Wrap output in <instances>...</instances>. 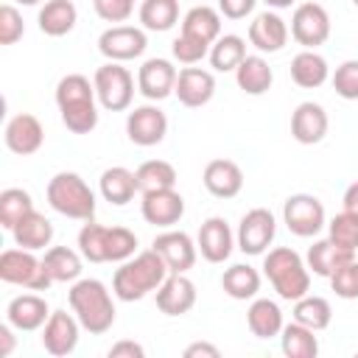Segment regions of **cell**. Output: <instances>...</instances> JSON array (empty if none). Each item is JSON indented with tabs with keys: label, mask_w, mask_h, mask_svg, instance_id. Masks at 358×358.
Wrapping results in <instances>:
<instances>
[{
	"label": "cell",
	"mask_w": 358,
	"mask_h": 358,
	"mask_svg": "<svg viewBox=\"0 0 358 358\" xmlns=\"http://www.w3.org/2000/svg\"><path fill=\"white\" fill-rule=\"evenodd\" d=\"M168 274L171 271H168L162 255L157 249H145L120 263V268L112 277V291L120 302H137V299L148 296L151 291H157Z\"/></svg>",
	"instance_id": "1"
},
{
	"label": "cell",
	"mask_w": 358,
	"mask_h": 358,
	"mask_svg": "<svg viewBox=\"0 0 358 358\" xmlns=\"http://www.w3.org/2000/svg\"><path fill=\"white\" fill-rule=\"evenodd\" d=\"M95 84L81 76L70 73L59 78L56 84V106L62 115V123L73 134H90L98 126V106H95Z\"/></svg>",
	"instance_id": "2"
},
{
	"label": "cell",
	"mask_w": 358,
	"mask_h": 358,
	"mask_svg": "<svg viewBox=\"0 0 358 358\" xmlns=\"http://www.w3.org/2000/svg\"><path fill=\"white\" fill-rule=\"evenodd\" d=\"M67 299H70L76 319L81 322V327L87 333L101 336L115 324V302H112V296L101 280H92V277L76 280Z\"/></svg>",
	"instance_id": "3"
},
{
	"label": "cell",
	"mask_w": 358,
	"mask_h": 358,
	"mask_svg": "<svg viewBox=\"0 0 358 358\" xmlns=\"http://www.w3.org/2000/svg\"><path fill=\"white\" fill-rule=\"evenodd\" d=\"M263 274L268 277V282L274 285L280 299L296 302L299 296H305L310 291V268L288 246L268 249V255L263 257Z\"/></svg>",
	"instance_id": "4"
},
{
	"label": "cell",
	"mask_w": 358,
	"mask_h": 358,
	"mask_svg": "<svg viewBox=\"0 0 358 358\" xmlns=\"http://www.w3.org/2000/svg\"><path fill=\"white\" fill-rule=\"evenodd\" d=\"M48 204L64 215V218H76V221H92L95 215V193L92 187L73 171H62L48 182Z\"/></svg>",
	"instance_id": "5"
},
{
	"label": "cell",
	"mask_w": 358,
	"mask_h": 358,
	"mask_svg": "<svg viewBox=\"0 0 358 358\" xmlns=\"http://www.w3.org/2000/svg\"><path fill=\"white\" fill-rule=\"evenodd\" d=\"M0 280L8 285H22L28 291H48L53 285L42 260L31 249H6L0 255Z\"/></svg>",
	"instance_id": "6"
},
{
	"label": "cell",
	"mask_w": 358,
	"mask_h": 358,
	"mask_svg": "<svg viewBox=\"0 0 358 358\" xmlns=\"http://www.w3.org/2000/svg\"><path fill=\"white\" fill-rule=\"evenodd\" d=\"M98 103L109 112H123L131 106L134 98V76L120 62H106L92 76Z\"/></svg>",
	"instance_id": "7"
},
{
	"label": "cell",
	"mask_w": 358,
	"mask_h": 358,
	"mask_svg": "<svg viewBox=\"0 0 358 358\" xmlns=\"http://www.w3.org/2000/svg\"><path fill=\"white\" fill-rule=\"evenodd\" d=\"M282 221L296 238H313L327 224L324 204L310 193H294L282 204Z\"/></svg>",
	"instance_id": "8"
},
{
	"label": "cell",
	"mask_w": 358,
	"mask_h": 358,
	"mask_svg": "<svg viewBox=\"0 0 358 358\" xmlns=\"http://www.w3.org/2000/svg\"><path fill=\"white\" fill-rule=\"evenodd\" d=\"M291 36L305 48L316 50L330 36V14L319 3H299L291 17Z\"/></svg>",
	"instance_id": "9"
},
{
	"label": "cell",
	"mask_w": 358,
	"mask_h": 358,
	"mask_svg": "<svg viewBox=\"0 0 358 358\" xmlns=\"http://www.w3.org/2000/svg\"><path fill=\"white\" fill-rule=\"evenodd\" d=\"M277 235V221L271 215V210L266 207H255L249 210L241 224H238V235H235V243L243 255H263L271 241Z\"/></svg>",
	"instance_id": "10"
},
{
	"label": "cell",
	"mask_w": 358,
	"mask_h": 358,
	"mask_svg": "<svg viewBox=\"0 0 358 358\" xmlns=\"http://www.w3.org/2000/svg\"><path fill=\"white\" fill-rule=\"evenodd\" d=\"M145 48H148L145 31L134 28V25H112L98 36V50L109 62H131V59L143 56Z\"/></svg>",
	"instance_id": "11"
},
{
	"label": "cell",
	"mask_w": 358,
	"mask_h": 358,
	"mask_svg": "<svg viewBox=\"0 0 358 358\" xmlns=\"http://www.w3.org/2000/svg\"><path fill=\"white\" fill-rule=\"evenodd\" d=\"M126 134L134 145L140 148H151V145H159L168 134V117L159 106L154 103H145V106H137L129 112L126 117Z\"/></svg>",
	"instance_id": "12"
},
{
	"label": "cell",
	"mask_w": 358,
	"mask_h": 358,
	"mask_svg": "<svg viewBox=\"0 0 358 358\" xmlns=\"http://www.w3.org/2000/svg\"><path fill=\"white\" fill-rule=\"evenodd\" d=\"M151 249H157L168 266L171 274H187L193 266H196V252L199 246L193 243V238L182 229H168L162 235L154 238Z\"/></svg>",
	"instance_id": "13"
},
{
	"label": "cell",
	"mask_w": 358,
	"mask_h": 358,
	"mask_svg": "<svg viewBox=\"0 0 358 358\" xmlns=\"http://www.w3.org/2000/svg\"><path fill=\"white\" fill-rule=\"evenodd\" d=\"M78 330H81V322L76 319V313L50 310L48 322L42 324V347L56 358L70 355L78 347Z\"/></svg>",
	"instance_id": "14"
},
{
	"label": "cell",
	"mask_w": 358,
	"mask_h": 358,
	"mask_svg": "<svg viewBox=\"0 0 358 358\" xmlns=\"http://www.w3.org/2000/svg\"><path fill=\"white\" fill-rule=\"evenodd\" d=\"M140 213L148 224L154 227H173L179 224V218L185 215V199L176 187H165V190H151V193H143V201H140Z\"/></svg>",
	"instance_id": "15"
},
{
	"label": "cell",
	"mask_w": 358,
	"mask_h": 358,
	"mask_svg": "<svg viewBox=\"0 0 358 358\" xmlns=\"http://www.w3.org/2000/svg\"><path fill=\"white\" fill-rule=\"evenodd\" d=\"M3 140H6V148L20 154V157H28V154H36L45 143V129L39 123L36 115H28V112H20L14 115L8 123H6V131H3Z\"/></svg>",
	"instance_id": "16"
},
{
	"label": "cell",
	"mask_w": 358,
	"mask_h": 358,
	"mask_svg": "<svg viewBox=\"0 0 358 358\" xmlns=\"http://www.w3.org/2000/svg\"><path fill=\"white\" fill-rule=\"evenodd\" d=\"M176 67L168 59H145L137 70V90L148 101H162L176 90Z\"/></svg>",
	"instance_id": "17"
},
{
	"label": "cell",
	"mask_w": 358,
	"mask_h": 358,
	"mask_svg": "<svg viewBox=\"0 0 358 358\" xmlns=\"http://www.w3.org/2000/svg\"><path fill=\"white\" fill-rule=\"evenodd\" d=\"M173 95L179 98L182 106L199 109V106L213 101V95H215V76L210 70H201V67H185L176 76Z\"/></svg>",
	"instance_id": "18"
},
{
	"label": "cell",
	"mask_w": 358,
	"mask_h": 358,
	"mask_svg": "<svg viewBox=\"0 0 358 358\" xmlns=\"http://www.w3.org/2000/svg\"><path fill=\"white\" fill-rule=\"evenodd\" d=\"M196 246H199V252L207 263H224L232 255L235 235H232L229 224L221 215H213L201 224V229L196 235Z\"/></svg>",
	"instance_id": "19"
},
{
	"label": "cell",
	"mask_w": 358,
	"mask_h": 358,
	"mask_svg": "<svg viewBox=\"0 0 358 358\" xmlns=\"http://www.w3.org/2000/svg\"><path fill=\"white\" fill-rule=\"evenodd\" d=\"M201 182L207 187V193H213L215 199H235L243 190V171L238 162L232 159H210L204 165Z\"/></svg>",
	"instance_id": "20"
},
{
	"label": "cell",
	"mask_w": 358,
	"mask_h": 358,
	"mask_svg": "<svg viewBox=\"0 0 358 358\" xmlns=\"http://www.w3.org/2000/svg\"><path fill=\"white\" fill-rule=\"evenodd\" d=\"M327 126H330V120H327L324 106H319V103H313V101L299 103V106L294 109V115H291V134H294V140L302 143V145H316V143H322L324 134H327Z\"/></svg>",
	"instance_id": "21"
},
{
	"label": "cell",
	"mask_w": 358,
	"mask_h": 358,
	"mask_svg": "<svg viewBox=\"0 0 358 358\" xmlns=\"http://www.w3.org/2000/svg\"><path fill=\"white\" fill-rule=\"evenodd\" d=\"M50 316V308L45 302V296L39 294H20L8 302L6 308V319L14 330L20 333H31V330H39Z\"/></svg>",
	"instance_id": "22"
},
{
	"label": "cell",
	"mask_w": 358,
	"mask_h": 358,
	"mask_svg": "<svg viewBox=\"0 0 358 358\" xmlns=\"http://www.w3.org/2000/svg\"><path fill=\"white\" fill-rule=\"evenodd\" d=\"M196 305V285L185 274H168L157 288V308L165 316H182Z\"/></svg>",
	"instance_id": "23"
},
{
	"label": "cell",
	"mask_w": 358,
	"mask_h": 358,
	"mask_svg": "<svg viewBox=\"0 0 358 358\" xmlns=\"http://www.w3.org/2000/svg\"><path fill=\"white\" fill-rule=\"evenodd\" d=\"M249 42L260 50V53H277L285 48L288 42V25L280 14L274 11H263L252 20L249 25Z\"/></svg>",
	"instance_id": "24"
},
{
	"label": "cell",
	"mask_w": 358,
	"mask_h": 358,
	"mask_svg": "<svg viewBox=\"0 0 358 358\" xmlns=\"http://www.w3.org/2000/svg\"><path fill=\"white\" fill-rule=\"evenodd\" d=\"M350 260H355V252L338 246L333 238L316 241V243L308 249V255H305V263H308V268H310L316 277H330L336 268H341V266L350 263Z\"/></svg>",
	"instance_id": "25"
},
{
	"label": "cell",
	"mask_w": 358,
	"mask_h": 358,
	"mask_svg": "<svg viewBox=\"0 0 358 358\" xmlns=\"http://www.w3.org/2000/svg\"><path fill=\"white\" fill-rule=\"evenodd\" d=\"M246 324H249L252 336H257V338H274L285 327L280 305L274 299H266V296L252 299V305L246 310Z\"/></svg>",
	"instance_id": "26"
},
{
	"label": "cell",
	"mask_w": 358,
	"mask_h": 358,
	"mask_svg": "<svg viewBox=\"0 0 358 358\" xmlns=\"http://www.w3.org/2000/svg\"><path fill=\"white\" fill-rule=\"evenodd\" d=\"M291 78L296 87L302 90H316L330 78V67L327 59L316 50H302L291 59Z\"/></svg>",
	"instance_id": "27"
},
{
	"label": "cell",
	"mask_w": 358,
	"mask_h": 358,
	"mask_svg": "<svg viewBox=\"0 0 358 358\" xmlns=\"http://www.w3.org/2000/svg\"><path fill=\"white\" fill-rule=\"evenodd\" d=\"M98 187H101V196H103L109 204H115V207L129 204V201L134 199V193L140 190V187H137V176H134V171H129V168H123V165L106 168V171L101 173Z\"/></svg>",
	"instance_id": "28"
},
{
	"label": "cell",
	"mask_w": 358,
	"mask_h": 358,
	"mask_svg": "<svg viewBox=\"0 0 358 358\" xmlns=\"http://www.w3.org/2000/svg\"><path fill=\"white\" fill-rule=\"evenodd\" d=\"M76 20H78V11L73 0H45L36 22L45 36H64L76 28Z\"/></svg>",
	"instance_id": "29"
},
{
	"label": "cell",
	"mask_w": 358,
	"mask_h": 358,
	"mask_svg": "<svg viewBox=\"0 0 358 358\" xmlns=\"http://www.w3.org/2000/svg\"><path fill=\"white\" fill-rule=\"evenodd\" d=\"M11 235H14V243H17V246L36 252V249L50 246V241H53V224H50V218H45L42 213L31 210V213L11 229Z\"/></svg>",
	"instance_id": "30"
},
{
	"label": "cell",
	"mask_w": 358,
	"mask_h": 358,
	"mask_svg": "<svg viewBox=\"0 0 358 358\" xmlns=\"http://www.w3.org/2000/svg\"><path fill=\"white\" fill-rule=\"evenodd\" d=\"M182 34H190L207 45H213L221 36V11L210 8L207 3L193 6L185 17H182Z\"/></svg>",
	"instance_id": "31"
},
{
	"label": "cell",
	"mask_w": 358,
	"mask_h": 358,
	"mask_svg": "<svg viewBox=\"0 0 358 358\" xmlns=\"http://www.w3.org/2000/svg\"><path fill=\"white\" fill-rule=\"evenodd\" d=\"M235 81L246 95H263L271 90L274 73L263 56H246L235 70Z\"/></svg>",
	"instance_id": "32"
},
{
	"label": "cell",
	"mask_w": 358,
	"mask_h": 358,
	"mask_svg": "<svg viewBox=\"0 0 358 358\" xmlns=\"http://www.w3.org/2000/svg\"><path fill=\"white\" fill-rule=\"evenodd\" d=\"M81 252L67 249V246H50L42 257L45 271L50 274L53 282H76L81 277Z\"/></svg>",
	"instance_id": "33"
},
{
	"label": "cell",
	"mask_w": 358,
	"mask_h": 358,
	"mask_svg": "<svg viewBox=\"0 0 358 358\" xmlns=\"http://www.w3.org/2000/svg\"><path fill=\"white\" fill-rule=\"evenodd\" d=\"M221 288L232 299H255L260 291V271L249 263H235L221 274Z\"/></svg>",
	"instance_id": "34"
},
{
	"label": "cell",
	"mask_w": 358,
	"mask_h": 358,
	"mask_svg": "<svg viewBox=\"0 0 358 358\" xmlns=\"http://www.w3.org/2000/svg\"><path fill=\"white\" fill-rule=\"evenodd\" d=\"M280 347L288 358H316L319 355V338H316V330L299 324V322H291L282 327L280 333Z\"/></svg>",
	"instance_id": "35"
},
{
	"label": "cell",
	"mask_w": 358,
	"mask_h": 358,
	"mask_svg": "<svg viewBox=\"0 0 358 358\" xmlns=\"http://www.w3.org/2000/svg\"><path fill=\"white\" fill-rule=\"evenodd\" d=\"M246 59V42L238 34H221L210 48V64L218 73L238 70V64Z\"/></svg>",
	"instance_id": "36"
},
{
	"label": "cell",
	"mask_w": 358,
	"mask_h": 358,
	"mask_svg": "<svg viewBox=\"0 0 358 358\" xmlns=\"http://www.w3.org/2000/svg\"><path fill=\"white\" fill-rule=\"evenodd\" d=\"M140 22L145 31H171L179 22V0H143Z\"/></svg>",
	"instance_id": "37"
},
{
	"label": "cell",
	"mask_w": 358,
	"mask_h": 358,
	"mask_svg": "<svg viewBox=\"0 0 358 358\" xmlns=\"http://www.w3.org/2000/svg\"><path fill=\"white\" fill-rule=\"evenodd\" d=\"M330 319H333V308L324 296H313V294H305L294 302V322L310 327V330H324L330 327Z\"/></svg>",
	"instance_id": "38"
},
{
	"label": "cell",
	"mask_w": 358,
	"mask_h": 358,
	"mask_svg": "<svg viewBox=\"0 0 358 358\" xmlns=\"http://www.w3.org/2000/svg\"><path fill=\"white\" fill-rule=\"evenodd\" d=\"M137 187L140 193H151V190H165V187H176V168L165 159H145L137 171Z\"/></svg>",
	"instance_id": "39"
},
{
	"label": "cell",
	"mask_w": 358,
	"mask_h": 358,
	"mask_svg": "<svg viewBox=\"0 0 358 358\" xmlns=\"http://www.w3.org/2000/svg\"><path fill=\"white\" fill-rule=\"evenodd\" d=\"M34 210V201H31V193L22 190V187H6L0 193V224L11 232L28 213Z\"/></svg>",
	"instance_id": "40"
},
{
	"label": "cell",
	"mask_w": 358,
	"mask_h": 358,
	"mask_svg": "<svg viewBox=\"0 0 358 358\" xmlns=\"http://www.w3.org/2000/svg\"><path fill=\"white\" fill-rule=\"evenodd\" d=\"M106 232L109 227H101L95 221H87L78 229V252L90 263H106Z\"/></svg>",
	"instance_id": "41"
},
{
	"label": "cell",
	"mask_w": 358,
	"mask_h": 358,
	"mask_svg": "<svg viewBox=\"0 0 358 358\" xmlns=\"http://www.w3.org/2000/svg\"><path fill=\"white\" fill-rule=\"evenodd\" d=\"M137 252V235L126 227H109L106 232V263H123L134 257Z\"/></svg>",
	"instance_id": "42"
},
{
	"label": "cell",
	"mask_w": 358,
	"mask_h": 358,
	"mask_svg": "<svg viewBox=\"0 0 358 358\" xmlns=\"http://www.w3.org/2000/svg\"><path fill=\"white\" fill-rule=\"evenodd\" d=\"M327 238H333L344 249H358V215L350 210H341L338 215L330 218L327 224Z\"/></svg>",
	"instance_id": "43"
},
{
	"label": "cell",
	"mask_w": 358,
	"mask_h": 358,
	"mask_svg": "<svg viewBox=\"0 0 358 358\" xmlns=\"http://www.w3.org/2000/svg\"><path fill=\"white\" fill-rule=\"evenodd\" d=\"M210 48H213V45H207V42L190 36V34H179V36L173 39V45H171V53H173V59L182 62V64H196V62H201L204 56H210Z\"/></svg>",
	"instance_id": "44"
},
{
	"label": "cell",
	"mask_w": 358,
	"mask_h": 358,
	"mask_svg": "<svg viewBox=\"0 0 358 358\" xmlns=\"http://www.w3.org/2000/svg\"><path fill=\"white\" fill-rule=\"evenodd\" d=\"M333 90L344 101H358V59H347L333 73Z\"/></svg>",
	"instance_id": "45"
},
{
	"label": "cell",
	"mask_w": 358,
	"mask_h": 358,
	"mask_svg": "<svg viewBox=\"0 0 358 358\" xmlns=\"http://www.w3.org/2000/svg\"><path fill=\"white\" fill-rule=\"evenodd\" d=\"M327 280H330L336 296H341V299H358V260L344 263Z\"/></svg>",
	"instance_id": "46"
},
{
	"label": "cell",
	"mask_w": 358,
	"mask_h": 358,
	"mask_svg": "<svg viewBox=\"0 0 358 358\" xmlns=\"http://www.w3.org/2000/svg\"><path fill=\"white\" fill-rule=\"evenodd\" d=\"M22 34H25L22 14L11 3L0 6V45H14L22 39Z\"/></svg>",
	"instance_id": "47"
},
{
	"label": "cell",
	"mask_w": 358,
	"mask_h": 358,
	"mask_svg": "<svg viewBox=\"0 0 358 358\" xmlns=\"http://www.w3.org/2000/svg\"><path fill=\"white\" fill-rule=\"evenodd\" d=\"M95 14L106 22H126L134 11V0H92Z\"/></svg>",
	"instance_id": "48"
},
{
	"label": "cell",
	"mask_w": 358,
	"mask_h": 358,
	"mask_svg": "<svg viewBox=\"0 0 358 358\" xmlns=\"http://www.w3.org/2000/svg\"><path fill=\"white\" fill-rule=\"evenodd\" d=\"M257 6V0H218V11L227 20H243L246 14H252Z\"/></svg>",
	"instance_id": "49"
},
{
	"label": "cell",
	"mask_w": 358,
	"mask_h": 358,
	"mask_svg": "<svg viewBox=\"0 0 358 358\" xmlns=\"http://www.w3.org/2000/svg\"><path fill=\"white\" fill-rule=\"evenodd\" d=\"M145 350L137 341H117L109 347V358H143Z\"/></svg>",
	"instance_id": "50"
},
{
	"label": "cell",
	"mask_w": 358,
	"mask_h": 358,
	"mask_svg": "<svg viewBox=\"0 0 358 358\" xmlns=\"http://www.w3.org/2000/svg\"><path fill=\"white\" fill-rule=\"evenodd\" d=\"M218 355H221V350L210 341H193L185 347V358H218Z\"/></svg>",
	"instance_id": "51"
},
{
	"label": "cell",
	"mask_w": 358,
	"mask_h": 358,
	"mask_svg": "<svg viewBox=\"0 0 358 358\" xmlns=\"http://www.w3.org/2000/svg\"><path fill=\"white\" fill-rule=\"evenodd\" d=\"M14 352V333H11V324H0V358L11 355Z\"/></svg>",
	"instance_id": "52"
},
{
	"label": "cell",
	"mask_w": 358,
	"mask_h": 358,
	"mask_svg": "<svg viewBox=\"0 0 358 358\" xmlns=\"http://www.w3.org/2000/svg\"><path fill=\"white\" fill-rule=\"evenodd\" d=\"M341 204H344V210H350V213H355V215H358V182H352V185L344 190Z\"/></svg>",
	"instance_id": "53"
},
{
	"label": "cell",
	"mask_w": 358,
	"mask_h": 358,
	"mask_svg": "<svg viewBox=\"0 0 358 358\" xmlns=\"http://www.w3.org/2000/svg\"><path fill=\"white\" fill-rule=\"evenodd\" d=\"M268 8H291L296 0H263Z\"/></svg>",
	"instance_id": "54"
},
{
	"label": "cell",
	"mask_w": 358,
	"mask_h": 358,
	"mask_svg": "<svg viewBox=\"0 0 358 358\" xmlns=\"http://www.w3.org/2000/svg\"><path fill=\"white\" fill-rule=\"evenodd\" d=\"M17 3H22V6H36V3H42V0H17Z\"/></svg>",
	"instance_id": "55"
},
{
	"label": "cell",
	"mask_w": 358,
	"mask_h": 358,
	"mask_svg": "<svg viewBox=\"0 0 358 358\" xmlns=\"http://www.w3.org/2000/svg\"><path fill=\"white\" fill-rule=\"evenodd\" d=\"M352 6H355V8H358V0H352Z\"/></svg>",
	"instance_id": "56"
}]
</instances>
